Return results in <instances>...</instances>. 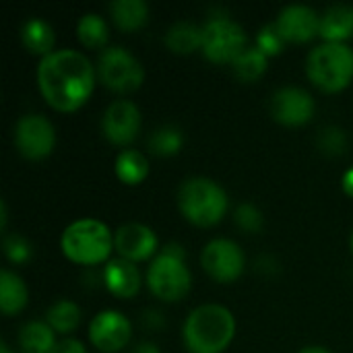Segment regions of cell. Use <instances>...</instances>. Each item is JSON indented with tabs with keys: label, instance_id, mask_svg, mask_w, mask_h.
Returning a JSON list of instances; mask_svg holds the SVG:
<instances>
[{
	"label": "cell",
	"instance_id": "1",
	"mask_svg": "<svg viewBox=\"0 0 353 353\" xmlns=\"http://www.w3.org/2000/svg\"><path fill=\"white\" fill-rule=\"evenodd\" d=\"M37 87L48 105L58 112H74L93 93L95 66L79 50H54L37 64Z\"/></svg>",
	"mask_w": 353,
	"mask_h": 353
},
{
	"label": "cell",
	"instance_id": "2",
	"mask_svg": "<svg viewBox=\"0 0 353 353\" xmlns=\"http://www.w3.org/2000/svg\"><path fill=\"white\" fill-rule=\"evenodd\" d=\"M236 335V319L221 304H201L182 327V337L192 353H221Z\"/></svg>",
	"mask_w": 353,
	"mask_h": 353
},
{
	"label": "cell",
	"instance_id": "3",
	"mask_svg": "<svg viewBox=\"0 0 353 353\" xmlns=\"http://www.w3.org/2000/svg\"><path fill=\"white\" fill-rule=\"evenodd\" d=\"M60 248L62 254L77 265H97L110 259L114 250V234L99 219H77L64 228Z\"/></svg>",
	"mask_w": 353,
	"mask_h": 353
},
{
	"label": "cell",
	"instance_id": "4",
	"mask_svg": "<svg viewBox=\"0 0 353 353\" xmlns=\"http://www.w3.org/2000/svg\"><path fill=\"white\" fill-rule=\"evenodd\" d=\"M178 209L190 223L211 228L223 219L228 211V194L215 180L192 176L178 188Z\"/></svg>",
	"mask_w": 353,
	"mask_h": 353
},
{
	"label": "cell",
	"instance_id": "5",
	"mask_svg": "<svg viewBox=\"0 0 353 353\" xmlns=\"http://www.w3.org/2000/svg\"><path fill=\"white\" fill-rule=\"evenodd\" d=\"M308 79L323 91L345 89L353 79V48L347 43L323 41L308 52Z\"/></svg>",
	"mask_w": 353,
	"mask_h": 353
},
{
	"label": "cell",
	"instance_id": "6",
	"mask_svg": "<svg viewBox=\"0 0 353 353\" xmlns=\"http://www.w3.org/2000/svg\"><path fill=\"white\" fill-rule=\"evenodd\" d=\"M192 283V275L184 263V250L176 244L165 246L147 269V285L151 294L163 302L182 300Z\"/></svg>",
	"mask_w": 353,
	"mask_h": 353
},
{
	"label": "cell",
	"instance_id": "7",
	"mask_svg": "<svg viewBox=\"0 0 353 353\" xmlns=\"http://www.w3.org/2000/svg\"><path fill=\"white\" fill-rule=\"evenodd\" d=\"M97 74L99 81L116 93L137 91L145 81V68L141 60L122 46H110L101 50L97 60Z\"/></svg>",
	"mask_w": 353,
	"mask_h": 353
},
{
	"label": "cell",
	"instance_id": "8",
	"mask_svg": "<svg viewBox=\"0 0 353 353\" xmlns=\"http://www.w3.org/2000/svg\"><path fill=\"white\" fill-rule=\"evenodd\" d=\"M248 48L246 31L230 17H211L203 25V54L217 64H232Z\"/></svg>",
	"mask_w": 353,
	"mask_h": 353
},
{
	"label": "cell",
	"instance_id": "9",
	"mask_svg": "<svg viewBox=\"0 0 353 353\" xmlns=\"http://www.w3.org/2000/svg\"><path fill=\"white\" fill-rule=\"evenodd\" d=\"M14 147L27 159H43L54 151V124L41 114H25L14 124Z\"/></svg>",
	"mask_w": 353,
	"mask_h": 353
},
{
	"label": "cell",
	"instance_id": "10",
	"mask_svg": "<svg viewBox=\"0 0 353 353\" xmlns=\"http://www.w3.org/2000/svg\"><path fill=\"white\" fill-rule=\"evenodd\" d=\"M201 265L209 277L219 283L236 281L246 265V256L238 242L230 238H215L205 244L201 252Z\"/></svg>",
	"mask_w": 353,
	"mask_h": 353
},
{
	"label": "cell",
	"instance_id": "11",
	"mask_svg": "<svg viewBox=\"0 0 353 353\" xmlns=\"http://www.w3.org/2000/svg\"><path fill=\"white\" fill-rule=\"evenodd\" d=\"M130 321L118 310H101L89 323V341L103 353L124 350L130 343Z\"/></svg>",
	"mask_w": 353,
	"mask_h": 353
},
{
	"label": "cell",
	"instance_id": "12",
	"mask_svg": "<svg viewBox=\"0 0 353 353\" xmlns=\"http://www.w3.org/2000/svg\"><path fill=\"white\" fill-rule=\"evenodd\" d=\"M103 137L114 145H130L141 130V110L128 99L112 101L101 116Z\"/></svg>",
	"mask_w": 353,
	"mask_h": 353
},
{
	"label": "cell",
	"instance_id": "13",
	"mask_svg": "<svg viewBox=\"0 0 353 353\" xmlns=\"http://www.w3.org/2000/svg\"><path fill=\"white\" fill-rule=\"evenodd\" d=\"M314 99L302 87H281L271 97V114L285 126H302L314 114Z\"/></svg>",
	"mask_w": 353,
	"mask_h": 353
},
{
	"label": "cell",
	"instance_id": "14",
	"mask_svg": "<svg viewBox=\"0 0 353 353\" xmlns=\"http://www.w3.org/2000/svg\"><path fill=\"white\" fill-rule=\"evenodd\" d=\"M114 250L130 263L149 261L157 250V236L145 223H124L114 234Z\"/></svg>",
	"mask_w": 353,
	"mask_h": 353
},
{
	"label": "cell",
	"instance_id": "15",
	"mask_svg": "<svg viewBox=\"0 0 353 353\" xmlns=\"http://www.w3.org/2000/svg\"><path fill=\"white\" fill-rule=\"evenodd\" d=\"M275 25L285 41L302 43L319 35L321 14L312 6H306V4H288L279 10Z\"/></svg>",
	"mask_w": 353,
	"mask_h": 353
},
{
	"label": "cell",
	"instance_id": "16",
	"mask_svg": "<svg viewBox=\"0 0 353 353\" xmlns=\"http://www.w3.org/2000/svg\"><path fill=\"white\" fill-rule=\"evenodd\" d=\"M103 283L116 298H132L141 290V273L134 263L126 259H112L103 267Z\"/></svg>",
	"mask_w": 353,
	"mask_h": 353
},
{
	"label": "cell",
	"instance_id": "17",
	"mask_svg": "<svg viewBox=\"0 0 353 353\" xmlns=\"http://www.w3.org/2000/svg\"><path fill=\"white\" fill-rule=\"evenodd\" d=\"M319 35L325 41L345 43L353 35V6L350 4H333L321 14Z\"/></svg>",
	"mask_w": 353,
	"mask_h": 353
},
{
	"label": "cell",
	"instance_id": "18",
	"mask_svg": "<svg viewBox=\"0 0 353 353\" xmlns=\"http://www.w3.org/2000/svg\"><path fill=\"white\" fill-rule=\"evenodd\" d=\"M27 285L25 281L8 271V269H2L0 271V308L6 316H12L17 312H21L25 306H27Z\"/></svg>",
	"mask_w": 353,
	"mask_h": 353
},
{
	"label": "cell",
	"instance_id": "19",
	"mask_svg": "<svg viewBox=\"0 0 353 353\" xmlns=\"http://www.w3.org/2000/svg\"><path fill=\"white\" fill-rule=\"evenodd\" d=\"M110 17L122 31H134L149 19V6L145 0H112Z\"/></svg>",
	"mask_w": 353,
	"mask_h": 353
},
{
	"label": "cell",
	"instance_id": "20",
	"mask_svg": "<svg viewBox=\"0 0 353 353\" xmlns=\"http://www.w3.org/2000/svg\"><path fill=\"white\" fill-rule=\"evenodd\" d=\"M165 46L174 54H192L203 48V27L190 21H178L168 29Z\"/></svg>",
	"mask_w": 353,
	"mask_h": 353
},
{
	"label": "cell",
	"instance_id": "21",
	"mask_svg": "<svg viewBox=\"0 0 353 353\" xmlns=\"http://www.w3.org/2000/svg\"><path fill=\"white\" fill-rule=\"evenodd\" d=\"M56 331L41 321H31L19 331V347L23 353H50L56 345Z\"/></svg>",
	"mask_w": 353,
	"mask_h": 353
},
{
	"label": "cell",
	"instance_id": "22",
	"mask_svg": "<svg viewBox=\"0 0 353 353\" xmlns=\"http://www.w3.org/2000/svg\"><path fill=\"white\" fill-rule=\"evenodd\" d=\"M21 39L31 54H39L41 58L54 52V29L48 21L39 17H31L29 21H25L21 29Z\"/></svg>",
	"mask_w": 353,
	"mask_h": 353
},
{
	"label": "cell",
	"instance_id": "23",
	"mask_svg": "<svg viewBox=\"0 0 353 353\" xmlns=\"http://www.w3.org/2000/svg\"><path fill=\"white\" fill-rule=\"evenodd\" d=\"M114 170L124 184H141L149 174V159L139 149H122L116 155Z\"/></svg>",
	"mask_w": 353,
	"mask_h": 353
},
{
	"label": "cell",
	"instance_id": "24",
	"mask_svg": "<svg viewBox=\"0 0 353 353\" xmlns=\"http://www.w3.org/2000/svg\"><path fill=\"white\" fill-rule=\"evenodd\" d=\"M81 321H83V312H81L79 304L72 300H58L46 312V323L56 333H62V335L77 331Z\"/></svg>",
	"mask_w": 353,
	"mask_h": 353
},
{
	"label": "cell",
	"instance_id": "25",
	"mask_svg": "<svg viewBox=\"0 0 353 353\" xmlns=\"http://www.w3.org/2000/svg\"><path fill=\"white\" fill-rule=\"evenodd\" d=\"M77 37L85 48L101 50L110 37L108 23L103 21V17H99L95 12H87L77 21Z\"/></svg>",
	"mask_w": 353,
	"mask_h": 353
},
{
	"label": "cell",
	"instance_id": "26",
	"mask_svg": "<svg viewBox=\"0 0 353 353\" xmlns=\"http://www.w3.org/2000/svg\"><path fill=\"white\" fill-rule=\"evenodd\" d=\"M267 60L269 56L263 54L256 46H248L234 62H232V68L236 72L238 79L242 81H256L265 74L267 70Z\"/></svg>",
	"mask_w": 353,
	"mask_h": 353
},
{
	"label": "cell",
	"instance_id": "27",
	"mask_svg": "<svg viewBox=\"0 0 353 353\" xmlns=\"http://www.w3.org/2000/svg\"><path fill=\"white\" fill-rule=\"evenodd\" d=\"M182 143H184V137H182L180 128L170 126V124L155 128L151 132V137L147 139L149 151L155 153V155H161V157L176 155L182 149Z\"/></svg>",
	"mask_w": 353,
	"mask_h": 353
},
{
	"label": "cell",
	"instance_id": "28",
	"mask_svg": "<svg viewBox=\"0 0 353 353\" xmlns=\"http://www.w3.org/2000/svg\"><path fill=\"white\" fill-rule=\"evenodd\" d=\"M319 149L327 155H341L347 147V134L339 126H327L319 134Z\"/></svg>",
	"mask_w": 353,
	"mask_h": 353
},
{
	"label": "cell",
	"instance_id": "29",
	"mask_svg": "<svg viewBox=\"0 0 353 353\" xmlns=\"http://www.w3.org/2000/svg\"><path fill=\"white\" fill-rule=\"evenodd\" d=\"M283 43H285V39L279 33V29H277L275 23H269V25L261 27V31L256 33V48L263 54H267V56L279 54L283 50Z\"/></svg>",
	"mask_w": 353,
	"mask_h": 353
},
{
	"label": "cell",
	"instance_id": "30",
	"mask_svg": "<svg viewBox=\"0 0 353 353\" xmlns=\"http://www.w3.org/2000/svg\"><path fill=\"white\" fill-rule=\"evenodd\" d=\"M236 223L250 232V234H256L263 230L265 225V219H263V213L252 205V203H242L238 209H236Z\"/></svg>",
	"mask_w": 353,
	"mask_h": 353
},
{
	"label": "cell",
	"instance_id": "31",
	"mask_svg": "<svg viewBox=\"0 0 353 353\" xmlns=\"http://www.w3.org/2000/svg\"><path fill=\"white\" fill-rule=\"evenodd\" d=\"M4 254L10 263H27L31 259V246L25 238L12 234L4 238Z\"/></svg>",
	"mask_w": 353,
	"mask_h": 353
},
{
	"label": "cell",
	"instance_id": "32",
	"mask_svg": "<svg viewBox=\"0 0 353 353\" xmlns=\"http://www.w3.org/2000/svg\"><path fill=\"white\" fill-rule=\"evenodd\" d=\"M50 353H87L85 352V345L79 341V339H62V341H56V345L52 347Z\"/></svg>",
	"mask_w": 353,
	"mask_h": 353
},
{
	"label": "cell",
	"instance_id": "33",
	"mask_svg": "<svg viewBox=\"0 0 353 353\" xmlns=\"http://www.w3.org/2000/svg\"><path fill=\"white\" fill-rule=\"evenodd\" d=\"M341 186H343V192L353 199V168H350V170L343 174V178H341Z\"/></svg>",
	"mask_w": 353,
	"mask_h": 353
},
{
	"label": "cell",
	"instance_id": "34",
	"mask_svg": "<svg viewBox=\"0 0 353 353\" xmlns=\"http://www.w3.org/2000/svg\"><path fill=\"white\" fill-rule=\"evenodd\" d=\"M130 353H161V350L155 345V343H149V341H145V343H139L134 350Z\"/></svg>",
	"mask_w": 353,
	"mask_h": 353
},
{
	"label": "cell",
	"instance_id": "35",
	"mask_svg": "<svg viewBox=\"0 0 353 353\" xmlns=\"http://www.w3.org/2000/svg\"><path fill=\"white\" fill-rule=\"evenodd\" d=\"M298 353H331L327 347H323V345H306V347H302Z\"/></svg>",
	"mask_w": 353,
	"mask_h": 353
},
{
	"label": "cell",
	"instance_id": "36",
	"mask_svg": "<svg viewBox=\"0 0 353 353\" xmlns=\"http://www.w3.org/2000/svg\"><path fill=\"white\" fill-rule=\"evenodd\" d=\"M0 228L2 230L6 228V205H4V201H0Z\"/></svg>",
	"mask_w": 353,
	"mask_h": 353
},
{
	"label": "cell",
	"instance_id": "37",
	"mask_svg": "<svg viewBox=\"0 0 353 353\" xmlns=\"http://www.w3.org/2000/svg\"><path fill=\"white\" fill-rule=\"evenodd\" d=\"M0 352H2V353H10V352H8V347H6V345H4V343H2V345H0Z\"/></svg>",
	"mask_w": 353,
	"mask_h": 353
},
{
	"label": "cell",
	"instance_id": "38",
	"mask_svg": "<svg viewBox=\"0 0 353 353\" xmlns=\"http://www.w3.org/2000/svg\"><path fill=\"white\" fill-rule=\"evenodd\" d=\"M352 250H353V232H352Z\"/></svg>",
	"mask_w": 353,
	"mask_h": 353
}]
</instances>
